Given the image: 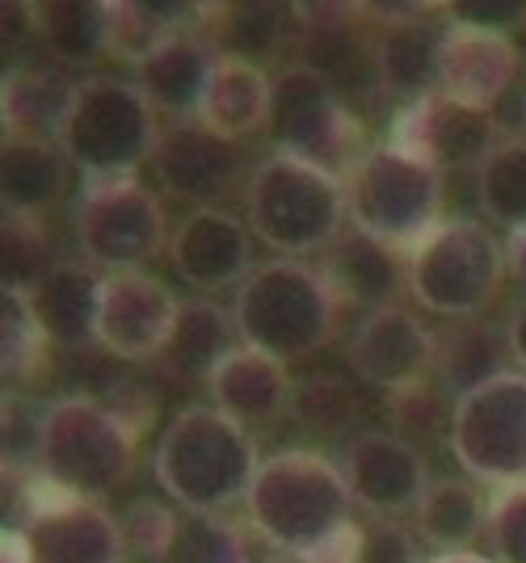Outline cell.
Instances as JSON below:
<instances>
[{"label":"cell","instance_id":"18","mask_svg":"<svg viewBox=\"0 0 526 563\" xmlns=\"http://www.w3.org/2000/svg\"><path fill=\"white\" fill-rule=\"evenodd\" d=\"M387 13L371 38V64H375V85L396 101H421L438 93V64H442V38L447 30L426 18V9H375Z\"/></svg>","mask_w":526,"mask_h":563},{"label":"cell","instance_id":"7","mask_svg":"<svg viewBox=\"0 0 526 563\" xmlns=\"http://www.w3.org/2000/svg\"><path fill=\"white\" fill-rule=\"evenodd\" d=\"M341 186L354 232L396 253H408L442 223V173L392 140L366 147Z\"/></svg>","mask_w":526,"mask_h":563},{"label":"cell","instance_id":"8","mask_svg":"<svg viewBox=\"0 0 526 563\" xmlns=\"http://www.w3.org/2000/svg\"><path fill=\"white\" fill-rule=\"evenodd\" d=\"M408 295L447 316L472 320L497 299L505 278V244L480 219H442L405 257Z\"/></svg>","mask_w":526,"mask_h":563},{"label":"cell","instance_id":"34","mask_svg":"<svg viewBox=\"0 0 526 563\" xmlns=\"http://www.w3.org/2000/svg\"><path fill=\"white\" fill-rule=\"evenodd\" d=\"M55 244L39 214H4L0 223V282L9 295H34L55 274Z\"/></svg>","mask_w":526,"mask_h":563},{"label":"cell","instance_id":"4","mask_svg":"<svg viewBox=\"0 0 526 563\" xmlns=\"http://www.w3.org/2000/svg\"><path fill=\"white\" fill-rule=\"evenodd\" d=\"M140 424L101 396H64L47 404L39 475L76 500H101L135 471Z\"/></svg>","mask_w":526,"mask_h":563},{"label":"cell","instance_id":"21","mask_svg":"<svg viewBox=\"0 0 526 563\" xmlns=\"http://www.w3.org/2000/svg\"><path fill=\"white\" fill-rule=\"evenodd\" d=\"M216 47L202 34H177L135 68V89L147 97V106L156 114L190 122L202 110V97H207V85L216 76Z\"/></svg>","mask_w":526,"mask_h":563},{"label":"cell","instance_id":"2","mask_svg":"<svg viewBox=\"0 0 526 563\" xmlns=\"http://www.w3.org/2000/svg\"><path fill=\"white\" fill-rule=\"evenodd\" d=\"M262 454L253 433L216 404H190L161 429L152 475L186 514H228L244 505Z\"/></svg>","mask_w":526,"mask_h":563},{"label":"cell","instance_id":"50","mask_svg":"<svg viewBox=\"0 0 526 563\" xmlns=\"http://www.w3.org/2000/svg\"><path fill=\"white\" fill-rule=\"evenodd\" d=\"M518 118H523V126H526V89H523V101H518Z\"/></svg>","mask_w":526,"mask_h":563},{"label":"cell","instance_id":"12","mask_svg":"<svg viewBox=\"0 0 526 563\" xmlns=\"http://www.w3.org/2000/svg\"><path fill=\"white\" fill-rule=\"evenodd\" d=\"M22 530H4V534L22 539L25 563H122L127 542L110 509H101L97 500L59 493L39 471L22 475Z\"/></svg>","mask_w":526,"mask_h":563},{"label":"cell","instance_id":"22","mask_svg":"<svg viewBox=\"0 0 526 563\" xmlns=\"http://www.w3.org/2000/svg\"><path fill=\"white\" fill-rule=\"evenodd\" d=\"M320 274L329 282V290L337 295V303H354L366 311L392 307L396 295L408 290L405 261L396 257V249H387L380 240L362 232H341L325 249Z\"/></svg>","mask_w":526,"mask_h":563},{"label":"cell","instance_id":"17","mask_svg":"<svg viewBox=\"0 0 526 563\" xmlns=\"http://www.w3.org/2000/svg\"><path fill=\"white\" fill-rule=\"evenodd\" d=\"M168 265L173 274L198 286V290H219V286H240L253 274V240L249 223L223 207H194L168 235Z\"/></svg>","mask_w":526,"mask_h":563},{"label":"cell","instance_id":"1","mask_svg":"<svg viewBox=\"0 0 526 563\" xmlns=\"http://www.w3.org/2000/svg\"><path fill=\"white\" fill-rule=\"evenodd\" d=\"M249 526L278 555L316 560L354 530V496L346 475L316 450L265 454L244 496Z\"/></svg>","mask_w":526,"mask_h":563},{"label":"cell","instance_id":"33","mask_svg":"<svg viewBox=\"0 0 526 563\" xmlns=\"http://www.w3.org/2000/svg\"><path fill=\"white\" fill-rule=\"evenodd\" d=\"M476 202L484 219L509 232L526 228V140L505 135L476 168Z\"/></svg>","mask_w":526,"mask_h":563},{"label":"cell","instance_id":"42","mask_svg":"<svg viewBox=\"0 0 526 563\" xmlns=\"http://www.w3.org/2000/svg\"><path fill=\"white\" fill-rule=\"evenodd\" d=\"M359 563H426L417 539L392 517H366L359 521Z\"/></svg>","mask_w":526,"mask_h":563},{"label":"cell","instance_id":"31","mask_svg":"<svg viewBox=\"0 0 526 563\" xmlns=\"http://www.w3.org/2000/svg\"><path fill=\"white\" fill-rule=\"evenodd\" d=\"M76 93V80H68L59 68H30L4 71V89H0V114L9 135H43V131H59L64 110Z\"/></svg>","mask_w":526,"mask_h":563},{"label":"cell","instance_id":"47","mask_svg":"<svg viewBox=\"0 0 526 563\" xmlns=\"http://www.w3.org/2000/svg\"><path fill=\"white\" fill-rule=\"evenodd\" d=\"M426 563H497L489 555H476V551H459V555H430Z\"/></svg>","mask_w":526,"mask_h":563},{"label":"cell","instance_id":"13","mask_svg":"<svg viewBox=\"0 0 526 563\" xmlns=\"http://www.w3.org/2000/svg\"><path fill=\"white\" fill-rule=\"evenodd\" d=\"M182 299L147 269L101 274L97 299V350L119 362H152L168 345Z\"/></svg>","mask_w":526,"mask_h":563},{"label":"cell","instance_id":"20","mask_svg":"<svg viewBox=\"0 0 526 563\" xmlns=\"http://www.w3.org/2000/svg\"><path fill=\"white\" fill-rule=\"evenodd\" d=\"M518 68H523V55H518V43L509 34L447 25L442 64H438V93L454 97L459 106L493 114V106L514 89Z\"/></svg>","mask_w":526,"mask_h":563},{"label":"cell","instance_id":"45","mask_svg":"<svg viewBox=\"0 0 526 563\" xmlns=\"http://www.w3.org/2000/svg\"><path fill=\"white\" fill-rule=\"evenodd\" d=\"M502 244H505V274L518 282V286H523V295H526V228L509 232Z\"/></svg>","mask_w":526,"mask_h":563},{"label":"cell","instance_id":"24","mask_svg":"<svg viewBox=\"0 0 526 563\" xmlns=\"http://www.w3.org/2000/svg\"><path fill=\"white\" fill-rule=\"evenodd\" d=\"M97 299H101V274L80 261H59L55 274L30 295L43 336L55 350L68 353L97 345Z\"/></svg>","mask_w":526,"mask_h":563},{"label":"cell","instance_id":"11","mask_svg":"<svg viewBox=\"0 0 526 563\" xmlns=\"http://www.w3.org/2000/svg\"><path fill=\"white\" fill-rule=\"evenodd\" d=\"M73 232L85 261L101 274L144 269L168 249L165 207L135 177L85 181L73 207Z\"/></svg>","mask_w":526,"mask_h":563},{"label":"cell","instance_id":"46","mask_svg":"<svg viewBox=\"0 0 526 563\" xmlns=\"http://www.w3.org/2000/svg\"><path fill=\"white\" fill-rule=\"evenodd\" d=\"M505 345H509V357L518 362V371L526 375V299L514 307V316L505 324Z\"/></svg>","mask_w":526,"mask_h":563},{"label":"cell","instance_id":"27","mask_svg":"<svg viewBox=\"0 0 526 563\" xmlns=\"http://www.w3.org/2000/svg\"><path fill=\"white\" fill-rule=\"evenodd\" d=\"M68 156L47 135H4L0 147V198L4 214H43L59 198Z\"/></svg>","mask_w":526,"mask_h":563},{"label":"cell","instance_id":"37","mask_svg":"<svg viewBox=\"0 0 526 563\" xmlns=\"http://www.w3.org/2000/svg\"><path fill=\"white\" fill-rule=\"evenodd\" d=\"M0 366H4V378L13 383H25V378L39 375V366H43V350H47L51 341L43 336V324H39V316H34V303H30V295H0Z\"/></svg>","mask_w":526,"mask_h":563},{"label":"cell","instance_id":"43","mask_svg":"<svg viewBox=\"0 0 526 563\" xmlns=\"http://www.w3.org/2000/svg\"><path fill=\"white\" fill-rule=\"evenodd\" d=\"M442 13H451V25L489 30V34H505L509 25H526L523 0H454Z\"/></svg>","mask_w":526,"mask_h":563},{"label":"cell","instance_id":"6","mask_svg":"<svg viewBox=\"0 0 526 563\" xmlns=\"http://www.w3.org/2000/svg\"><path fill=\"white\" fill-rule=\"evenodd\" d=\"M55 143L68 156V165L85 173V181H110V177H135V168L152 161L161 126L135 80L89 76L76 80Z\"/></svg>","mask_w":526,"mask_h":563},{"label":"cell","instance_id":"32","mask_svg":"<svg viewBox=\"0 0 526 563\" xmlns=\"http://www.w3.org/2000/svg\"><path fill=\"white\" fill-rule=\"evenodd\" d=\"M39 38L59 64H94L110 55V4L101 0L39 4Z\"/></svg>","mask_w":526,"mask_h":563},{"label":"cell","instance_id":"48","mask_svg":"<svg viewBox=\"0 0 526 563\" xmlns=\"http://www.w3.org/2000/svg\"><path fill=\"white\" fill-rule=\"evenodd\" d=\"M4 563H25V551L18 534H4Z\"/></svg>","mask_w":526,"mask_h":563},{"label":"cell","instance_id":"26","mask_svg":"<svg viewBox=\"0 0 526 563\" xmlns=\"http://www.w3.org/2000/svg\"><path fill=\"white\" fill-rule=\"evenodd\" d=\"M237 350L240 336L232 311L211 303V299H190L177 311V324L168 332V345L161 353V362L168 366V375L211 383V375Z\"/></svg>","mask_w":526,"mask_h":563},{"label":"cell","instance_id":"14","mask_svg":"<svg viewBox=\"0 0 526 563\" xmlns=\"http://www.w3.org/2000/svg\"><path fill=\"white\" fill-rule=\"evenodd\" d=\"M434 357H438V336L401 303L366 311V320H359V329L346 345L350 371L366 387L387 391V396L421 387L434 371Z\"/></svg>","mask_w":526,"mask_h":563},{"label":"cell","instance_id":"38","mask_svg":"<svg viewBox=\"0 0 526 563\" xmlns=\"http://www.w3.org/2000/svg\"><path fill=\"white\" fill-rule=\"evenodd\" d=\"M359 399L350 391V383L333 375H304L291 387V417L311 429V433H341L354 421Z\"/></svg>","mask_w":526,"mask_h":563},{"label":"cell","instance_id":"25","mask_svg":"<svg viewBox=\"0 0 526 563\" xmlns=\"http://www.w3.org/2000/svg\"><path fill=\"white\" fill-rule=\"evenodd\" d=\"M270 97H274V76L262 64L219 55L216 76H211L202 110H198V122L207 131H216L219 140L237 143L270 122Z\"/></svg>","mask_w":526,"mask_h":563},{"label":"cell","instance_id":"9","mask_svg":"<svg viewBox=\"0 0 526 563\" xmlns=\"http://www.w3.org/2000/svg\"><path fill=\"white\" fill-rule=\"evenodd\" d=\"M270 140L278 156H295L308 165L325 168L333 177H346L362 152L359 147V118L337 93L329 76L311 71L308 64H287L274 76L270 97Z\"/></svg>","mask_w":526,"mask_h":563},{"label":"cell","instance_id":"30","mask_svg":"<svg viewBox=\"0 0 526 563\" xmlns=\"http://www.w3.org/2000/svg\"><path fill=\"white\" fill-rule=\"evenodd\" d=\"M505 357H509L505 332L484 320H451V329L438 332L434 371H438V383L447 387V396L459 399L476 391L480 383L505 375Z\"/></svg>","mask_w":526,"mask_h":563},{"label":"cell","instance_id":"23","mask_svg":"<svg viewBox=\"0 0 526 563\" xmlns=\"http://www.w3.org/2000/svg\"><path fill=\"white\" fill-rule=\"evenodd\" d=\"M291 387H295V378H287L283 362H274L257 350H244V345L207 383L211 404L244 429L291 412Z\"/></svg>","mask_w":526,"mask_h":563},{"label":"cell","instance_id":"40","mask_svg":"<svg viewBox=\"0 0 526 563\" xmlns=\"http://www.w3.org/2000/svg\"><path fill=\"white\" fill-rule=\"evenodd\" d=\"M43 421H47V404H34L30 396H4V467L25 471L39 463L43 446Z\"/></svg>","mask_w":526,"mask_h":563},{"label":"cell","instance_id":"3","mask_svg":"<svg viewBox=\"0 0 526 563\" xmlns=\"http://www.w3.org/2000/svg\"><path fill=\"white\" fill-rule=\"evenodd\" d=\"M337 307L341 303L316 265L274 257L253 265V274L237 286L232 320L244 350H257L287 366L333 341Z\"/></svg>","mask_w":526,"mask_h":563},{"label":"cell","instance_id":"5","mask_svg":"<svg viewBox=\"0 0 526 563\" xmlns=\"http://www.w3.org/2000/svg\"><path fill=\"white\" fill-rule=\"evenodd\" d=\"M244 214L265 249L299 261L325 253L346 228V186L295 156H265L244 181Z\"/></svg>","mask_w":526,"mask_h":563},{"label":"cell","instance_id":"39","mask_svg":"<svg viewBox=\"0 0 526 563\" xmlns=\"http://www.w3.org/2000/svg\"><path fill=\"white\" fill-rule=\"evenodd\" d=\"M119 526H122L127 551L156 563L161 555H165L173 530H177V514L165 509L161 500H152V496H140V500L127 505V514L119 517Z\"/></svg>","mask_w":526,"mask_h":563},{"label":"cell","instance_id":"10","mask_svg":"<svg viewBox=\"0 0 526 563\" xmlns=\"http://www.w3.org/2000/svg\"><path fill=\"white\" fill-rule=\"evenodd\" d=\"M447 446L472 484L518 488L526 484V375H505L480 383L476 391L451 404Z\"/></svg>","mask_w":526,"mask_h":563},{"label":"cell","instance_id":"35","mask_svg":"<svg viewBox=\"0 0 526 563\" xmlns=\"http://www.w3.org/2000/svg\"><path fill=\"white\" fill-rule=\"evenodd\" d=\"M156 563H249L244 534L223 514H177V530Z\"/></svg>","mask_w":526,"mask_h":563},{"label":"cell","instance_id":"15","mask_svg":"<svg viewBox=\"0 0 526 563\" xmlns=\"http://www.w3.org/2000/svg\"><path fill=\"white\" fill-rule=\"evenodd\" d=\"M387 140L401 143L413 156H421L438 173H447V168H480L484 156L505 135L489 110H472L447 93H430L401 110Z\"/></svg>","mask_w":526,"mask_h":563},{"label":"cell","instance_id":"49","mask_svg":"<svg viewBox=\"0 0 526 563\" xmlns=\"http://www.w3.org/2000/svg\"><path fill=\"white\" fill-rule=\"evenodd\" d=\"M270 563H311V560H299V555H274Z\"/></svg>","mask_w":526,"mask_h":563},{"label":"cell","instance_id":"28","mask_svg":"<svg viewBox=\"0 0 526 563\" xmlns=\"http://www.w3.org/2000/svg\"><path fill=\"white\" fill-rule=\"evenodd\" d=\"M216 9L186 4V0H122L110 4V55L127 64H144L156 47H165L177 34H198Z\"/></svg>","mask_w":526,"mask_h":563},{"label":"cell","instance_id":"44","mask_svg":"<svg viewBox=\"0 0 526 563\" xmlns=\"http://www.w3.org/2000/svg\"><path fill=\"white\" fill-rule=\"evenodd\" d=\"M0 13H4V47H13V38L22 43L30 30H39V4H13V0H4Z\"/></svg>","mask_w":526,"mask_h":563},{"label":"cell","instance_id":"41","mask_svg":"<svg viewBox=\"0 0 526 563\" xmlns=\"http://www.w3.org/2000/svg\"><path fill=\"white\" fill-rule=\"evenodd\" d=\"M489 551L497 563H526V484L489 500Z\"/></svg>","mask_w":526,"mask_h":563},{"label":"cell","instance_id":"16","mask_svg":"<svg viewBox=\"0 0 526 563\" xmlns=\"http://www.w3.org/2000/svg\"><path fill=\"white\" fill-rule=\"evenodd\" d=\"M346 488L371 517H401L421 505L430 488L421 450L405 442L401 433H359L341 454Z\"/></svg>","mask_w":526,"mask_h":563},{"label":"cell","instance_id":"19","mask_svg":"<svg viewBox=\"0 0 526 563\" xmlns=\"http://www.w3.org/2000/svg\"><path fill=\"white\" fill-rule=\"evenodd\" d=\"M152 168H156V181L173 198H186L194 207H211L216 198H223L237 186L240 152L237 143L219 140L216 131H207L194 118V122H173L168 131H161Z\"/></svg>","mask_w":526,"mask_h":563},{"label":"cell","instance_id":"29","mask_svg":"<svg viewBox=\"0 0 526 563\" xmlns=\"http://www.w3.org/2000/svg\"><path fill=\"white\" fill-rule=\"evenodd\" d=\"M413 514H417V539L434 547V555L472 551L489 530V500L472 479H434Z\"/></svg>","mask_w":526,"mask_h":563},{"label":"cell","instance_id":"36","mask_svg":"<svg viewBox=\"0 0 526 563\" xmlns=\"http://www.w3.org/2000/svg\"><path fill=\"white\" fill-rule=\"evenodd\" d=\"M291 13L295 9H283V4H223L216 18L223 55L249 59V64H257L262 55H274L283 47V30H287Z\"/></svg>","mask_w":526,"mask_h":563}]
</instances>
